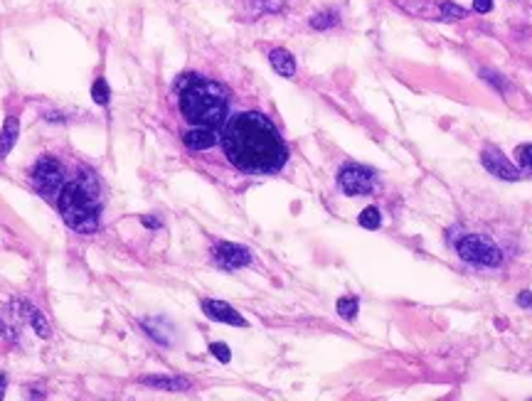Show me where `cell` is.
<instances>
[{"mask_svg":"<svg viewBox=\"0 0 532 401\" xmlns=\"http://www.w3.org/2000/svg\"><path fill=\"white\" fill-rule=\"evenodd\" d=\"M222 146L234 168L251 175L276 173L286 163V143L278 136L276 126L256 111L232 116L225 126Z\"/></svg>","mask_w":532,"mask_h":401,"instance_id":"1","label":"cell"},{"mask_svg":"<svg viewBox=\"0 0 532 401\" xmlns=\"http://www.w3.org/2000/svg\"><path fill=\"white\" fill-rule=\"evenodd\" d=\"M180 111L185 121L193 126L220 128L230 111L225 86L195 74L185 76V81L180 84Z\"/></svg>","mask_w":532,"mask_h":401,"instance_id":"2","label":"cell"},{"mask_svg":"<svg viewBox=\"0 0 532 401\" xmlns=\"http://www.w3.org/2000/svg\"><path fill=\"white\" fill-rule=\"evenodd\" d=\"M57 207L64 224L77 234H94L99 229V192L96 180L89 173L77 178L74 182H64L57 194Z\"/></svg>","mask_w":532,"mask_h":401,"instance_id":"3","label":"cell"},{"mask_svg":"<svg viewBox=\"0 0 532 401\" xmlns=\"http://www.w3.org/2000/svg\"><path fill=\"white\" fill-rule=\"evenodd\" d=\"M456 251L466 264L495 269L503 264V251L483 234H463L456 239Z\"/></svg>","mask_w":532,"mask_h":401,"instance_id":"4","label":"cell"},{"mask_svg":"<svg viewBox=\"0 0 532 401\" xmlns=\"http://www.w3.org/2000/svg\"><path fill=\"white\" fill-rule=\"evenodd\" d=\"M400 10L419 20H431V23H453V20L466 18V8L453 3H436V0H392Z\"/></svg>","mask_w":532,"mask_h":401,"instance_id":"5","label":"cell"},{"mask_svg":"<svg viewBox=\"0 0 532 401\" xmlns=\"http://www.w3.org/2000/svg\"><path fill=\"white\" fill-rule=\"evenodd\" d=\"M33 182L45 197L55 199L64 187V168L60 165V161H55L50 156L40 158L38 165L33 168Z\"/></svg>","mask_w":532,"mask_h":401,"instance_id":"6","label":"cell"},{"mask_svg":"<svg viewBox=\"0 0 532 401\" xmlns=\"http://www.w3.org/2000/svg\"><path fill=\"white\" fill-rule=\"evenodd\" d=\"M338 185L345 194L350 197H365L375 190V173L365 165H358V163H348V165L340 170L338 175Z\"/></svg>","mask_w":532,"mask_h":401,"instance_id":"7","label":"cell"},{"mask_svg":"<svg viewBox=\"0 0 532 401\" xmlns=\"http://www.w3.org/2000/svg\"><path fill=\"white\" fill-rule=\"evenodd\" d=\"M480 163H483L485 170H488L490 175H495V178L508 180V182L520 180V170L495 146H485L483 151H480Z\"/></svg>","mask_w":532,"mask_h":401,"instance_id":"8","label":"cell"},{"mask_svg":"<svg viewBox=\"0 0 532 401\" xmlns=\"http://www.w3.org/2000/svg\"><path fill=\"white\" fill-rule=\"evenodd\" d=\"M215 261L222 266V269H244V266L251 264V251L247 246L232 244V241H220V244L213 249Z\"/></svg>","mask_w":532,"mask_h":401,"instance_id":"9","label":"cell"},{"mask_svg":"<svg viewBox=\"0 0 532 401\" xmlns=\"http://www.w3.org/2000/svg\"><path fill=\"white\" fill-rule=\"evenodd\" d=\"M203 313L215 322H225V325H234V327H247V320L225 301H203Z\"/></svg>","mask_w":532,"mask_h":401,"instance_id":"10","label":"cell"},{"mask_svg":"<svg viewBox=\"0 0 532 401\" xmlns=\"http://www.w3.org/2000/svg\"><path fill=\"white\" fill-rule=\"evenodd\" d=\"M185 146L190 151H208L217 143V128H205V126H195L193 131H188L183 136Z\"/></svg>","mask_w":532,"mask_h":401,"instance_id":"11","label":"cell"},{"mask_svg":"<svg viewBox=\"0 0 532 401\" xmlns=\"http://www.w3.org/2000/svg\"><path fill=\"white\" fill-rule=\"evenodd\" d=\"M141 384L160 389V392H188V389L193 387V382L183 377H143Z\"/></svg>","mask_w":532,"mask_h":401,"instance_id":"12","label":"cell"},{"mask_svg":"<svg viewBox=\"0 0 532 401\" xmlns=\"http://www.w3.org/2000/svg\"><path fill=\"white\" fill-rule=\"evenodd\" d=\"M268 62H271L273 71H276L278 76H283V79H291V76L296 74V59H293V54L286 52V50H271V52H268Z\"/></svg>","mask_w":532,"mask_h":401,"instance_id":"13","label":"cell"},{"mask_svg":"<svg viewBox=\"0 0 532 401\" xmlns=\"http://www.w3.org/2000/svg\"><path fill=\"white\" fill-rule=\"evenodd\" d=\"M20 133V121L18 116H8L3 123V131H0V161L8 158V153L15 148V141H18Z\"/></svg>","mask_w":532,"mask_h":401,"instance_id":"14","label":"cell"},{"mask_svg":"<svg viewBox=\"0 0 532 401\" xmlns=\"http://www.w3.org/2000/svg\"><path fill=\"white\" fill-rule=\"evenodd\" d=\"M358 308H360V303L355 296H343L338 303H335V310H338V315L343 318V320H355Z\"/></svg>","mask_w":532,"mask_h":401,"instance_id":"15","label":"cell"},{"mask_svg":"<svg viewBox=\"0 0 532 401\" xmlns=\"http://www.w3.org/2000/svg\"><path fill=\"white\" fill-rule=\"evenodd\" d=\"M28 320H30V325H33V330L38 332V337L47 340V337H50V322L45 320V315L38 310V308H28Z\"/></svg>","mask_w":532,"mask_h":401,"instance_id":"16","label":"cell"},{"mask_svg":"<svg viewBox=\"0 0 532 401\" xmlns=\"http://www.w3.org/2000/svg\"><path fill=\"white\" fill-rule=\"evenodd\" d=\"M335 25H338V13H333V10H325V13H318L311 18L313 30H330Z\"/></svg>","mask_w":532,"mask_h":401,"instance_id":"17","label":"cell"},{"mask_svg":"<svg viewBox=\"0 0 532 401\" xmlns=\"http://www.w3.org/2000/svg\"><path fill=\"white\" fill-rule=\"evenodd\" d=\"M358 222H360V227H365V229H380V224H382L380 209H377V207H365L363 212H360Z\"/></svg>","mask_w":532,"mask_h":401,"instance_id":"18","label":"cell"},{"mask_svg":"<svg viewBox=\"0 0 532 401\" xmlns=\"http://www.w3.org/2000/svg\"><path fill=\"white\" fill-rule=\"evenodd\" d=\"M515 158H518L520 168H523L525 173H532V143H520V146L515 148Z\"/></svg>","mask_w":532,"mask_h":401,"instance_id":"19","label":"cell"},{"mask_svg":"<svg viewBox=\"0 0 532 401\" xmlns=\"http://www.w3.org/2000/svg\"><path fill=\"white\" fill-rule=\"evenodd\" d=\"M108 96H111V91H108L106 79H96L94 86H91V99H94L99 106H106L108 104Z\"/></svg>","mask_w":532,"mask_h":401,"instance_id":"20","label":"cell"},{"mask_svg":"<svg viewBox=\"0 0 532 401\" xmlns=\"http://www.w3.org/2000/svg\"><path fill=\"white\" fill-rule=\"evenodd\" d=\"M480 76H483V79L488 81V84H493L495 89L500 91V94H508V91H510V84H508V79H503V76H500V74H495V71H490V69H483V71H480Z\"/></svg>","mask_w":532,"mask_h":401,"instance_id":"21","label":"cell"},{"mask_svg":"<svg viewBox=\"0 0 532 401\" xmlns=\"http://www.w3.org/2000/svg\"><path fill=\"white\" fill-rule=\"evenodd\" d=\"M210 352H213L222 364H227L232 359V352H230V347H227L225 342H213V344H210Z\"/></svg>","mask_w":532,"mask_h":401,"instance_id":"22","label":"cell"},{"mask_svg":"<svg viewBox=\"0 0 532 401\" xmlns=\"http://www.w3.org/2000/svg\"><path fill=\"white\" fill-rule=\"evenodd\" d=\"M473 10L476 13H490L493 10V0H473Z\"/></svg>","mask_w":532,"mask_h":401,"instance_id":"23","label":"cell"},{"mask_svg":"<svg viewBox=\"0 0 532 401\" xmlns=\"http://www.w3.org/2000/svg\"><path fill=\"white\" fill-rule=\"evenodd\" d=\"M518 306H523V308H532V293L530 291H523L518 296Z\"/></svg>","mask_w":532,"mask_h":401,"instance_id":"24","label":"cell"},{"mask_svg":"<svg viewBox=\"0 0 532 401\" xmlns=\"http://www.w3.org/2000/svg\"><path fill=\"white\" fill-rule=\"evenodd\" d=\"M143 224H146L148 229H158V227H160L158 219H151V217H143Z\"/></svg>","mask_w":532,"mask_h":401,"instance_id":"25","label":"cell"},{"mask_svg":"<svg viewBox=\"0 0 532 401\" xmlns=\"http://www.w3.org/2000/svg\"><path fill=\"white\" fill-rule=\"evenodd\" d=\"M5 397V377H0V399Z\"/></svg>","mask_w":532,"mask_h":401,"instance_id":"26","label":"cell"}]
</instances>
